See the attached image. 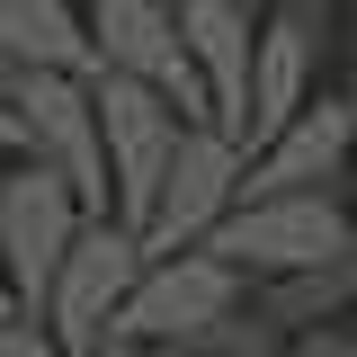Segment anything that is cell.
<instances>
[{"mask_svg":"<svg viewBox=\"0 0 357 357\" xmlns=\"http://www.w3.org/2000/svg\"><path fill=\"white\" fill-rule=\"evenodd\" d=\"M81 188L54 170V161H0V268H9V286H18V304L45 312V295H54V277H63V259H72V241H81Z\"/></svg>","mask_w":357,"mask_h":357,"instance_id":"cell-1","label":"cell"},{"mask_svg":"<svg viewBox=\"0 0 357 357\" xmlns=\"http://www.w3.org/2000/svg\"><path fill=\"white\" fill-rule=\"evenodd\" d=\"M143 268H152V241H143L126 215H89L81 241H72V259H63V277H54V295H45L54 340H63L72 357H89L98 340H116Z\"/></svg>","mask_w":357,"mask_h":357,"instance_id":"cell-2","label":"cell"},{"mask_svg":"<svg viewBox=\"0 0 357 357\" xmlns=\"http://www.w3.org/2000/svg\"><path fill=\"white\" fill-rule=\"evenodd\" d=\"M206 241H215L223 259H241V268H250V286H259V277H286V268H312V259H331V250H349V241H357V206L340 197V188L241 197Z\"/></svg>","mask_w":357,"mask_h":357,"instance_id":"cell-3","label":"cell"},{"mask_svg":"<svg viewBox=\"0 0 357 357\" xmlns=\"http://www.w3.org/2000/svg\"><path fill=\"white\" fill-rule=\"evenodd\" d=\"M98 81V134H107V170H116V215L143 232L152 215V197H161V170H170L178 134H188V107H178L161 81H143V72H89Z\"/></svg>","mask_w":357,"mask_h":357,"instance_id":"cell-4","label":"cell"},{"mask_svg":"<svg viewBox=\"0 0 357 357\" xmlns=\"http://www.w3.org/2000/svg\"><path fill=\"white\" fill-rule=\"evenodd\" d=\"M241 170H250V143L232 126H188L170 152V170H161V197H152V215H143V241L152 250H197L206 232H215L232 206H241Z\"/></svg>","mask_w":357,"mask_h":357,"instance_id":"cell-5","label":"cell"},{"mask_svg":"<svg viewBox=\"0 0 357 357\" xmlns=\"http://www.w3.org/2000/svg\"><path fill=\"white\" fill-rule=\"evenodd\" d=\"M250 304V268L223 259L215 241H197V250H152V268H143V286H134V304L116 331H134V340H188V331H206V321H223V312Z\"/></svg>","mask_w":357,"mask_h":357,"instance_id":"cell-6","label":"cell"},{"mask_svg":"<svg viewBox=\"0 0 357 357\" xmlns=\"http://www.w3.org/2000/svg\"><path fill=\"white\" fill-rule=\"evenodd\" d=\"M304 188L357 197V107H349V89L340 98H304L268 143H250L241 197H304Z\"/></svg>","mask_w":357,"mask_h":357,"instance_id":"cell-7","label":"cell"},{"mask_svg":"<svg viewBox=\"0 0 357 357\" xmlns=\"http://www.w3.org/2000/svg\"><path fill=\"white\" fill-rule=\"evenodd\" d=\"M89 36H98V63L107 72H143V81H161L188 36H178V0H98L89 9Z\"/></svg>","mask_w":357,"mask_h":357,"instance_id":"cell-8","label":"cell"},{"mask_svg":"<svg viewBox=\"0 0 357 357\" xmlns=\"http://www.w3.org/2000/svg\"><path fill=\"white\" fill-rule=\"evenodd\" d=\"M250 304H259L286 340L312 331V321H349V312H357V241H349V250H331V259H312V268L259 277V286H250Z\"/></svg>","mask_w":357,"mask_h":357,"instance_id":"cell-9","label":"cell"},{"mask_svg":"<svg viewBox=\"0 0 357 357\" xmlns=\"http://www.w3.org/2000/svg\"><path fill=\"white\" fill-rule=\"evenodd\" d=\"M0 45L18 63H54V72H98V36L72 0H0Z\"/></svg>","mask_w":357,"mask_h":357,"instance_id":"cell-10","label":"cell"},{"mask_svg":"<svg viewBox=\"0 0 357 357\" xmlns=\"http://www.w3.org/2000/svg\"><path fill=\"white\" fill-rule=\"evenodd\" d=\"M0 357H72L45 312H0Z\"/></svg>","mask_w":357,"mask_h":357,"instance_id":"cell-11","label":"cell"},{"mask_svg":"<svg viewBox=\"0 0 357 357\" xmlns=\"http://www.w3.org/2000/svg\"><path fill=\"white\" fill-rule=\"evenodd\" d=\"M295 357H357V331L349 321H312V331H295Z\"/></svg>","mask_w":357,"mask_h":357,"instance_id":"cell-12","label":"cell"},{"mask_svg":"<svg viewBox=\"0 0 357 357\" xmlns=\"http://www.w3.org/2000/svg\"><path fill=\"white\" fill-rule=\"evenodd\" d=\"M0 161H27V116H18L9 89H0Z\"/></svg>","mask_w":357,"mask_h":357,"instance_id":"cell-13","label":"cell"},{"mask_svg":"<svg viewBox=\"0 0 357 357\" xmlns=\"http://www.w3.org/2000/svg\"><path fill=\"white\" fill-rule=\"evenodd\" d=\"M89 357H152V340H134V331H116V340H98Z\"/></svg>","mask_w":357,"mask_h":357,"instance_id":"cell-14","label":"cell"},{"mask_svg":"<svg viewBox=\"0 0 357 357\" xmlns=\"http://www.w3.org/2000/svg\"><path fill=\"white\" fill-rule=\"evenodd\" d=\"M0 312H27V304H18V286H9V268H0Z\"/></svg>","mask_w":357,"mask_h":357,"instance_id":"cell-15","label":"cell"},{"mask_svg":"<svg viewBox=\"0 0 357 357\" xmlns=\"http://www.w3.org/2000/svg\"><path fill=\"white\" fill-rule=\"evenodd\" d=\"M232 9H241V18H268V9H277V0H232Z\"/></svg>","mask_w":357,"mask_h":357,"instance_id":"cell-16","label":"cell"},{"mask_svg":"<svg viewBox=\"0 0 357 357\" xmlns=\"http://www.w3.org/2000/svg\"><path fill=\"white\" fill-rule=\"evenodd\" d=\"M340 27H349V45H357V0H340Z\"/></svg>","mask_w":357,"mask_h":357,"instance_id":"cell-17","label":"cell"},{"mask_svg":"<svg viewBox=\"0 0 357 357\" xmlns=\"http://www.w3.org/2000/svg\"><path fill=\"white\" fill-rule=\"evenodd\" d=\"M268 357H295V340H286V349H268Z\"/></svg>","mask_w":357,"mask_h":357,"instance_id":"cell-18","label":"cell"},{"mask_svg":"<svg viewBox=\"0 0 357 357\" xmlns=\"http://www.w3.org/2000/svg\"><path fill=\"white\" fill-rule=\"evenodd\" d=\"M349 107H357V72H349Z\"/></svg>","mask_w":357,"mask_h":357,"instance_id":"cell-19","label":"cell"},{"mask_svg":"<svg viewBox=\"0 0 357 357\" xmlns=\"http://www.w3.org/2000/svg\"><path fill=\"white\" fill-rule=\"evenodd\" d=\"M349 331H357V312H349Z\"/></svg>","mask_w":357,"mask_h":357,"instance_id":"cell-20","label":"cell"}]
</instances>
